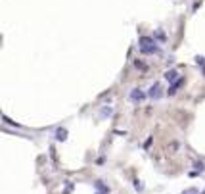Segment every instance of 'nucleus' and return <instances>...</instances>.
I'll return each mask as SVG.
<instances>
[{"mask_svg":"<svg viewBox=\"0 0 205 194\" xmlns=\"http://www.w3.org/2000/svg\"><path fill=\"white\" fill-rule=\"evenodd\" d=\"M130 100H132V102H142V100H144V98H146V92L144 91H140V88H134V91H130Z\"/></svg>","mask_w":205,"mask_h":194,"instance_id":"nucleus-1","label":"nucleus"},{"mask_svg":"<svg viewBox=\"0 0 205 194\" xmlns=\"http://www.w3.org/2000/svg\"><path fill=\"white\" fill-rule=\"evenodd\" d=\"M161 91H163V88H161V85H159V83H155V85L150 88L148 96H151V98H159V96H161Z\"/></svg>","mask_w":205,"mask_h":194,"instance_id":"nucleus-2","label":"nucleus"},{"mask_svg":"<svg viewBox=\"0 0 205 194\" xmlns=\"http://www.w3.org/2000/svg\"><path fill=\"white\" fill-rule=\"evenodd\" d=\"M165 79H167V81H171V83H175V81L178 79V71H176V69L167 71V73H165Z\"/></svg>","mask_w":205,"mask_h":194,"instance_id":"nucleus-3","label":"nucleus"},{"mask_svg":"<svg viewBox=\"0 0 205 194\" xmlns=\"http://www.w3.org/2000/svg\"><path fill=\"white\" fill-rule=\"evenodd\" d=\"M184 85V79H178V81H175V83H172V85H171V88H169V94H175L176 91H178V88H180Z\"/></svg>","mask_w":205,"mask_h":194,"instance_id":"nucleus-4","label":"nucleus"},{"mask_svg":"<svg viewBox=\"0 0 205 194\" xmlns=\"http://www.w3.org/2000/svg\"><path fill=\"white\" fill-rule=\"evenodd\" d=\"M140 44H142V48H148V46H154V40H151L150 37H142Z\"/></svg>","mask_w":205,"mask_h":194,"instance_id":"nucleus-5","label":"nucleus"},{"mask_svg":"<svg viewBox=\"0 0 205 194\" xmlns=\"http://www.w3.org/2000/svg\"><path fill=\"white\" fill-rule=\"evenodd\" d=\"M65 137H67V131L65 129H57L56 131V138L57 140H65Z\"/></svg>","mask_w":205,"mask_h":194,"instance_id":"nucleus-6","label":"nucleus"},{"mask_svg":"<svg viewBox=\"0 0 205 194\" xmlns=\"http://www.w3.org/2000/svg\"><path fill=\"white\" fill-rule=\"evenodd\" d=\"M159 48H157V46L154 44V46H148V48H142V52H144V54H154V52H157Z\"/></svg>","mask_w":205,"mask_h":194,"instance_id":"nucleus-7","label":"nucleus"},{"mask_svg":"<svg viewBox=\"0 0 205 194\" xmlns=\"http://www.w3.org/2000/svg\"><path fill=\"white\" fill-rule=\"evenodd\" d=\"M196 169H197V171H199V173H201V171H203V169H205V165H203V164H201V161H196Z\"/></svg>","mask_w":205,"mask_h":194,"instance_id":"nucleus-8","label":"nucleus"},{"mask_svg":"<svg viewBox=\"0 0 205 194\" xmlns=\"http://www.w3.org/2000/svg\"><path fill=\"white\" fill-rule=\"evenodd\" d=\"M182 194H197L196 188H190V190H186V192H182Z\"/></svg>","mask_w":205,"mask_h":194,"instance_id":"nucleus-9","label":"nucleus"},{"mask_svg":"<svg viewBox=\"0 0 205 194\" xmlns=\"http://www.w3.org/2000/svg\"><path fill=\"white\" fill-rule=\"evenodd\" d=\"M155 37H157V39H161V40H163V39H165V35H163V33H161V31H157V33H155Z\"/></svg>","mask_w":205,"mask_h":194,"instance_id":"nucleus-10","label":"nucleus"},{"mask_svg":"<svg viewBox=\"0 0 205 194\" xmlns=\"http://www.w3.org/2000/svg\"><path fill=\"white\" fill-rule=\"evenodd\" d=\"M201 194H205V192H201Z\"/></svg>","mask_w":205,"mask_h":194,"instance_id":"nucleus-11","label":"nucleus"}]
</instances>
